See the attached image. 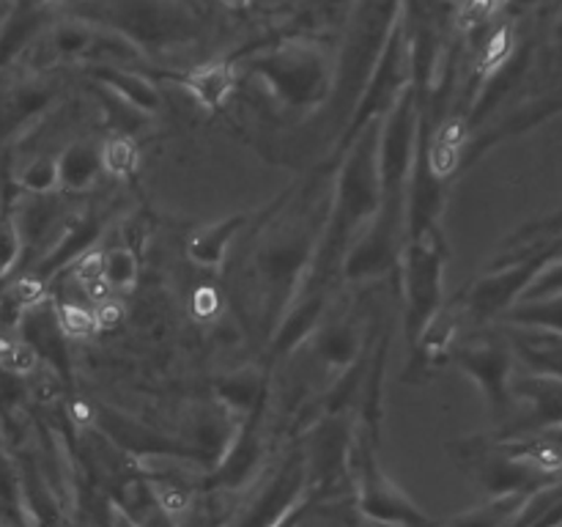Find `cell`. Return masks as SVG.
I'll use <instances>...</instances> for the list:
<instances>
[{"label": "cell", "instance_id": "1", "mask_svg": "<svg viewBox=\"0 0 562 527\" xmlns=\"http://www.w3.org/2000/svg\"><path fill=\"white\" fill-rule=\"evenodd\" d=\"M333 176V168H322L294 181L263 209L252 234L241 264L239 300L241 316L263 346H269L278 324L311 280L327 231Z\"/></svg>", "mask_w": 562, "mask_h": 527}, {"label": "cell", "instance_id": "2", "mask_svg": "<svg viewBox=\"0 0 562 527\" xmlns=\"http://www.w3.org/2000/svg\"><path fill=\"white\" fill-rule=\"evenodd\" d=\"M445 236L442 225L431 223L406 231L398 250L401 296H404V333L417 344L445 302Z\"/></svg>", "mask_w": 562, "mask_h": 527}, {"label": "cell", "instance_id": "3", "mask_svg": "<svg viewBox=\"0 0 562 527\" xmlns=\"http://www.w3.org/2000/svg\"><path fill=\"white\" fill-rule=\"evenodd\" d=\"M250 69L285 110L318 108L327 99L333 77L327 53L318 44L307 42L267 49L250 60Z\"/></svg>", "mask_w": 562, "mask_h": 527}, {"label": "cell", "instance_id": "4", "mask_svg": "<svg viewBox=\"0 0 562 527\" xmlns=\"http://www.w3.org/2000/svg\"><path fill=\"white\" fill-rule=\"evenodd\" d=\"M346 467L355 478L357 503L371 522L390 527H431V519L395 486L376 461V431L355 421Z\"/></svg>", "mask_w": 562, "mask_h": 527}, {"label": "cell", "instance_id": "5", "mask_svg": "<svg viewBox=\"0 0 562 527\" xmlns=\"http://www.w3.org/2000/svg\"><path fill=\"white\" fill-rule=\"evenodd\" d=\"M456 366L481 384L488 406L497 417H505L510 399V379H514V344L508 335L492 333V329H477L470 338L459 340L453 346Z\"/></svg>", "mask_w": 562, "mask_h": 527}, {"label": "cell", "instance_id": "6", "mask_svg": "<svg viewBox=\"0 0 562 527\" xmlns=\"http://www.w3.org/2000/svg\"><path fill=\"white\" fill-rule=\"evenodd\" d=\"M99 234H102V220L91 212H71L64 217L55 220V225L47 234V247L38 256L36 269L33 274L47 283L49 278L60 272V269L71 267L75 261H80L86 253L93 250Z\"/></svg>", "mask_w": 562, "mask_h": 527}, {"label": "cell", "instance_id": "7", "mask_svg": "<svg viewBox=\"0 0 562 527\" xmlns=\"http://www.w3.org/2000/svg\"><path fill=\"white\" fill-rule=\"evenodd\" d=\"M25 344L36 349L42 360H47L60 377H69V355H66V335L60 333L58 324V305L49 300H42L38 305L27 307L20 318Z\"/></svg>", "mask_w": 562, "mask_h": 527}, {"label": "cell", "instance_id": "8", "mask_svg": "<svg viewBox=\"0 0 562 527\" xmlns=\"http://www.w3.org/2000/svg\"><path fill=\"white\" fill-rule=\"evenodd\" d=\"M247 225H250V214L245 212L201 225L187 239V258L201 269H223V264L228 261L234 236H239Z\"/></svg>", "mask_w": 562, "mask_h": 527}, {"label": "cell", "instance_id": "9", "mask_svg": "<svg viewBox=\"0 0 562 527\" xmlns=\"http://www.w3.org/2000/svg\"><path fill=\"white\" fill-rule=\"evenodd\" d=\"M236 77L239 69L234 60H206L187 71L184 88L203 110H223L234 97Z\"/></svg>", "mask_w": 562, "mask_h": 527}, {"label": "cell", "instance_id": "10", "mask_svg": "<svg viewBox=\"0 0 562 527\" xmlns=\"http://www.w3.org/2000/svg\"><path fill=\"white\" fill-rule=\"evenodd\" d=\"M102 173V146L91 141H75L58 154V190L77 195L88 192Z\"/></svg>", "mask_w": 562, "mask_h": 527}, {"label": "cell", "instance_id": "11", "mask_svg": "<svg viewBox=\"0 0 562 527\" xmlns=\"http://www.w3.org/2000/svg\"><path fill=\"white\" fill-rule=\"evenodd\" d=\"M102 278L113 294H130L135 291L140 278V264L130 245H110L102 250Z\"/></svg>", "mask_w": 562, "mask_h": 527}, {"label": "cell", "instance_id": "12", "mask_svg": "<svg viewBox=\"0 0 562 527\" xmlns=\"http://www.w3.org/2000/svg\"><path fill=\"white\" fill-rule=\"evenodd\" d=\"M99 80L108 82L110 88L121 93L132 108H137L140 113H154L159 108V93L151 82H146L143 77L132 75V71H119V69H99Z\"/></svg>", "mask_w": 562, "mask_h": 527}, {"label": "cell", "instance_id": "13", "mask_svg": "<svg viewBox=\"0 0 562 527\" xmlns=\"http://www.w3.org/2000/svg\"><path fill=\"white\" fill-rule=\"evenodd\" d=\"M148 494H151V503L165 519L179 522L181 516H187L192 511V489L187 483H181L179 478H151L146 483Z\"/></svg>", "mask_w": 562, "mask_h": 527}, {"label": "cell", "instance_id": "14", "mask_svg": "<svg viewBox=\"0 0 562 527\" xmlns=\"http://www.w3.org/2000/svg\"><path fill=\"white\" fill-rule=\"evenodd\" d=\"M140 165V152L130 135H110L102 143V173L110 179H130Z\"/></svg>", "mask_w": 562, "mask_h": 527}, {"label": "cell", "instance_id": "15", "mask_svg": "<svg viewBox=\"0 0 562 527\" xmlns=\"http://www.w3.org/2000/svg\"><path fill=\"white\" fill-rule=\"evenodd\" d=\"M525 497L527 494H503V497H494L492 503L459 516V519H453L445 527H505V522H508L510 516H514V511L525 503Z\"/></svg>", "mask_w": 562, "mask_h": 527}, {"label": "cell", "instance_id": "16", "mask_svg": "<svg viewBox=\"0 0 562 527\" xmlns=\"http://www.w3.org/2000/svg\"><path fill=\"white\" fill-rule=\"evenodd\" d=\"M20 187L31 195H53L58 190V157H33L25 168L20 170Z\"/></svg>", "mask_w": 562, "mask_h": 527}, {"label": "cell", "instance_id": "17", "mask_svg": "<svg viewBox=\"0 0 562 527\" xmlns=\"http://www.w3.org/2000/svg\"><path fill=\"white\" fill-rule=\"evenodd\" d=\"M42 366V357L36 355L31 344L14 338H0V368L14 377H31Z\"/></svg>", "mask_w": 562, "mask_h": 527}, {"label": "cell", "instance_id": "18", "mask_svg": "<svg viewBox=\"0 0 562 527\" xmlns=\"http://www.w3.org/2000/svg\"><path fill=\"white\" fill-rule=\"evenodd\" d=\"M510 53H514V33H510L508 25L497 27V31L488 36V42L483 44V53H481V75L483 77H492L494 71L503 69L508 64Z\"/></svg>", "mask_w": 562, "mask_h": 527}, {"label": "cell", "instance_id": "19", "mask_svg": "<svg viewBox=\"0 0 562 527\" xmlns=\"http://www.w3.org/2000/svg\"><path fill=\"white\" fill-rule=\"evenodd\" d=\"M58 324L66 338H88V335L99 333L93 307L80 305V302H64V305H58Z\"/></svg>", "mask_w": 562, "mask_h": 527}, {"label": "cell", "instance_id": "20", "mask_svg": "<svg viewBox=\"0 0 562 527\" xmlns=\"http://www.w3.org/2000/svg\"><path fill=\"white\" fill-rule=\"evenodd\" d=\"M22 242H25V236H22L20 217L14 212H5L0 217V274L11 272L22 253Z\"/></svg>", "mask_w": 562, "mask_h": 527}, {"label": "cell", "instance_id": "21", "mask_svg": "<svg viewBox=\"0 0 562 527\" xmlns=\"http://www.w3.org/2000/svg\"><path fill=\"white\" fill-rule=\"evenodd\" d=\"M497 11V5H494V0H459V5H456V31L461 33H470L475 31L481 22H486L488 16Z\"/></svg>", "mask_w": 562, "mask_h": 527}, {"label": "cell", "instance_id": "22", "mask_svg": "<svg viewBox=\"0 0 562 527\" xmlns=\"http://www.w3.org/2000/svg\"><path fill=\"white\" fill-rule=\"evenodd\" d=\"M93 316H97V329H115L124 318V307L115 300H104L93 307Z\"/></svg>", "mask_w": 562, "mask_h": 527}, {"label": "cell", "instance_id": "23", "mask_svg": "<svg viewBox=\"0 0 562 527\" xmlns=\"http://www.w3.org/2000/svg\"><path fill=\"white\" fill-rule=\"evenodd\" d=\"M228 3H241V0H228Z\"/></svg>", "mask_w": 562, "mask_h": 527}]
</instances>
